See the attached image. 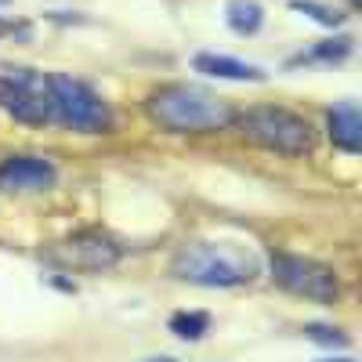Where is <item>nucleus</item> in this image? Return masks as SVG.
<instances>
[{"label":"nucleus","instance_id":"12","mask_svg":"<svg viewBox=\"0 0 362 362\" xmlns=\"http://www.w3.org/2000/svg\"><path fill=\"white\" fill-rule=\"evenodd\" d=\"M351 54V37H337V40H322L315 44L312 51H300L297 58H290V66H334V62H344V58Z\"/></svg>","mask_w":362,"mask_h":362},{"label":"nucleus","instance_id":"2","mask_svg":"<svg viewBox=\"0 0 362 362\" xmlns=\"http://www.w3.org/2000/svg\"><path fill=\"white\" fill-rule=\"evenodd\" d=\"M261 261L254 257L250 247L243 243H218V239H196L185 243L174 261H170V276L192 286L206 290H228V286H247L257 279Z\"/></svg>","mask_w":362,"mask_h":362},{"label":"nucleus","instance_id":"5","mask_svg":"<svg viewBox=\"0 0 362 362\" xmlns=\"http://www.w3.org/2000/svg\"><path fill=\"white\" fill-rule=\"evenodd\" d=\"M0 109L11 119L29 127H44L54 119V98H51V73L4 66L0 69Z\"/></svg>","mask_w":362,"mask_h":362},{"label":"nucleus","instance_id":"17","mask_svg":"<svg viewBox=\"0 0 362 362\" xmlns=\"http://www.w3.org/2000/svg\"><path fill=\"white\" fill-rule=\"evenodd\" d=\"M337 362H351V358H337Z\"/></svg>","mask_w":362,"mask_h":362},{"label":"nucleus","instance_id":"4","mask_svg":"<svg viewBox=\"0 0 362 362\" xmlns=\"http://www.w3.org/2000/svg\"><path fill=\"white\" fill-rule=\"evenodd\" d=\"M51 98H54V124H62L80 134H105L112 127V109L90 83L51 73Z\"/></svg>","mask_w":362,"mask_h":362},{"label":"nucleus","instance_id":"6","mask_svg":"<svg viewBox=\"0 0 362 362\" xmlns=\"http://www.w3.org/2000/svg\"><path fill=\"white\" fill-rule=\"evenodd\" d=\"M272 279L286 293L315 300V305H334L341 293L334 268L312 257H297V254H272Z\"/></svg>","mask_w":362,"mask_h":362},{"label":"nucleus","instance_id":"13","mask_svg":"<svg viewBox=\"0 0 362 362\" xmlns=\"http://www.w3.org/2000/svg\"><path fill=\"white\" fill-rule=\"evenodd\" d=\"M210 326V315L206 312H177L170 315V334H177L181 341H199Z\"/></svg>","mask_w":362,"mask_h":362},{"label":"nucleus","instance_id":"14","mask_svg":"<svg viewBox=\"0 0 362 362\" xmlns=\"http://www.w3.org/2000/svg\"><path fill=\"white\" fill-rule=\"evenodd\" d=\"M293 11L315 18V22L326 25V29L344 25V11H341V8H329V4H319V0H293Z\"/></svg>","mask_w":362,"mask_h":362},{"label":"nucleus","instance_id":"1","mask_svg":"<svg viewBox=\"0 0 362 362\" xmlns=\"http://www.w3.org/2000/svg\"><path fill=\"white\" fill-rule=\"evenodd\" d=\"M145 109L153 124H160L170 134H206L235 124L232 102L199 83H163L148 95Z\"/></svg>","mask_w":362,"mask_h":362},{"label":"nucleus","instance_id":"15","mask_svg":"<svg viewBox=\"0 0 362 362\" xmlns=\"http://www.w3.org/2000/svg\"><path fill=\"white\" fill-rule=\"evenodd\" d=\"M305 334L312 341H322V344H348V337L341 334V329H326V326H308Z\"/></svg>","mask_w":362,"mask_h":362},{"label":"nucleus","instance_id":"3","mask_svg":"<svg viewBox=\"0 0 362 362\" xmlns=\"http://www.w3.org/2000/svg\"><path fill=\"white\" fill-rule=\"evenodd\" d=\"M235 124H239V131H243L247 141L268 148V153H279V156H305L315 145L312 124L305 116L283 109V105L247 109L243 116H235Z\"/></svg>","mask_w":362,"mask_h":362},{"label":"nucleus","instance_id":"8","mask_svg":"<svg viewBox=\"0 0 362 362\" xmlns=\"http://www.w3.org/2000/svg\"><path fill=\"white\" fill-rule=\"evenodd\" d=\"M58 181V170L44 156H11L0 163V189L8 192H44Z\"/></svg>","mask_w":362,"mask_h":362},{"label":"nucleus","instance_id":"7","mask_svg":"<svg viewBox=\"0 0 362 362\" xmlns=\"http://www.w3.org/2000/svg\"><path fill=\"white\" fill-rule=\"evenodd\" d=\"M44 257L62 272H109L119 261V247L102 232H76L44 250Z\"/></svg>","mask_w":362,"mask_h":362},{"label":"nucleus","instance_id":"18","mask_svg":"<svg viewBox=\"0 0 362 362\" xmlns=\"http://www.w3.org/2000/svg\"><path fill=\"white\" fill-rule=\"evenodd\" d=\"M4 4H8V0H0V8H4Z\"/></svg>","mask_w":362,"mask_h":362},{"label":"nucleus","instance_id":"9","mask_svg":"<svg viewBox=\"0 0 362 362\" xmlns=\"http://www.w3.org/2000/svg\"><path fill=\"white\" fill-rule=\"evenodd\" d=\"M192 66H196V73L214 76V80H235V83H264L268 80V73L261 66L239 62V58H232V54H210V51H203V54L192 58Z\"/></svg>","mask_w":362,"mask_h":362},{"label":"nucleus","instance_id":"10","mask_svg":"<svg viewBox=\"0 0 362 362\" xmlns=\"http://www.w3.org/2000/svg\"><path fill=\"white\" fill-rule=\"evenodd\" d=\"M329 124V141H334L341 153L355 156L362 148V119H358V105L355 102H337L326 116Z\"/></svg>","mask_w":362,"mask_h":362},{"label":"nucleus","instance_id":"16","mask_svg":"<svg viewBox=\"0 0 362 362\" xmlns=\"http://www.w3.org/2000/svg\"><path fill=\"white\" fill-rule=\"evenodd\" d=\"M141 362H174L170 355H156V358H141Z\"/></svg>","mask_w":362,"mask_h":362},{"label":"nucleus","instance_id":"11","mask_svg":"<svg viewBox=\"0 0 362 362\" xmlns=\"http://www.w3.org/2000/svg\"><path fill=\"white\" fill-rule=\"evenodd\" d=\"M225 22H228L232 33L250 37V33H257L261 22H264V8L257 4V0H228V8H225Z\"/></svg>","mask_w":362,"mask_h":362}]
</instances>
